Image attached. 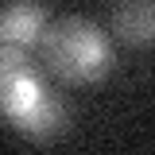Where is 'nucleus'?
I'll list each match as a JSON object with an SVG mask.
<instances>
[{"label": "nucleus", "instance_id": "f257e3e1", "mask_svg": "<svg viewBox=\"0 0 155 155\" xmlns=\"http://www.w3.org/2000/svg\"><path fill=\"white\" fill-rule=\"evenodd\" d=\"M39 62L66 85H93L113 74L116 51L101 23L85 16H62L51 19L39 39Z\"/></svg>", "mask_w": 155, "mask_h": 155}, {"label": "nucleus", "instance_id": "f03ea898", "mask_svg": "<svg viewBox=\"0 0 155 155\" xmlns=\"http://www.w3.org/2000/svg\"><path fill=\"white\" fill-rule=\"evenodd\" d=\"M43 89V62H35L23 47H0V116L12 120Z\"/></svg>", "mask_w": 155, "mask_h": 155}, {"label": "nucleus", "instance_id": "7ed1b4c3", "mask_svg": "<svg viewBox=\"0 0 155 155\" xmlns=\"http://www.w3.org/2000/svg\"><path fill=\"white\" fill-rule=\"evenodd\" d=\"M47 8L39 0H0V47L31 51L47 31Z\"/></svg>", "mask_w": 155, "mask_h": 155}, {"label": "nucleus", "instance_id": "20e7f679", "mask_svg": "<svg viewBox=\"0 0 155 155\" xmlns=\"http://www.w3.org/2000/svg\"><path fill=\"white\" fill-rule=\"evenodd\" d=\"M8 124H12L19 136H27V140H35V143H47V140H54V136L66 128V105H62V97H58L54 89H43V93H39L35 101H27Z\"/></svg>", "mask_w": 155, "mask_h": 155}, {"label": "nucleus", "instance_id": "39448f33", "mask_svg": "<svg viewBox=\"0 0 155 155\" xmlns=\"http://www.w3.org/2000/svg\"><path fill=\"white\" fill-rule=\"evenodd\" d=\"M113 35L128 47L155 43V0H120L113 8Z\"/></svg>", "mask_w": 155, "mask_h": 155}]
</instances>
